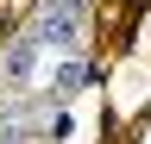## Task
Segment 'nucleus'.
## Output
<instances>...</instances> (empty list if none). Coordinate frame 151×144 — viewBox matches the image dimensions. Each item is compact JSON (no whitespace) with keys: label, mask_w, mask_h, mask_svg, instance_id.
<instances>
[{"label":"nucleus","mask_w":151,"mask_h":144,"mask_svg":"<svg viewBox=\"0 0 151 144\" xmlns=\"http://www.w3.org/2000/svg\"><path fill=\"white\" fill-rule=\"evenodd\" d=\"M82 75H88V69H82V63H63V69H57V75H50V82H57V88H63V94H69V88H82Z\"/></svg>","instance_id":"obj_1"}]
</instances>
